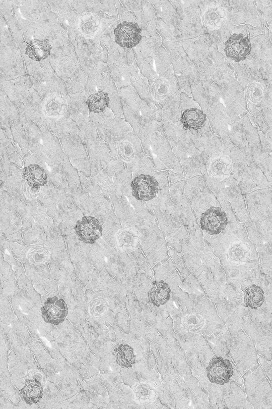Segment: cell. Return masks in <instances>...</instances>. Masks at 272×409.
Wrapping results in <instances>:
<instances>
[{"instance_id":"277c9868","label":"cell","mask_w":272,"mask_h":409,"mask_svg":"<svg viewBox=\"0 0 272 409\" xmlns=\"http://www.w3.org/2000/svg\"><path fill=\"white\" fill-rule=\"evenodd\" d=\"M141 32L137 23L122 22L114 29L115 42L122 47H134L142 39Z\"/></svg>"},{"instance_id":"4fadbf2b","label":"cell","mask_w":272,"mask_h":409,"mask_svg":"<svg viewBox=\"0 0 272 409\" xmlns=\"http://www.w3.org/2000/svg\"><path fill=\"white\" fill-rule=\"evenodd\" d=\"M245 291L244 302L246 306L256 310L263 304L265 297L264 291L260 286L253 284L246 288Z\"/></svg>"},{"instance_id":"7c38bea8","label":"cell","mask_w":272,"mask_h":409,"mask_svg":"<svg viewBox=\"0 0 272 409\" xmlns=\"http://www.w3.org/2000/svg\"><path fill=\"white\" fill-rule=\"evenodd\" d=\"M43 388L36 380H28L21 391L23 399L26 403L32 404L37 403L42 397Z\"/></svg>"},{"instance_id":"5b68a950","label":"cell","mask_w":272,"mask_h":409,"mask_svg":"<svg viewBox=\"0 0 272 409\" xmlns=\"http://www.w3.org/2000/svg\"><path fill=\"white\" fill-rule=\"evenodd\" d=\"M76 233L80 241L86 244H93L102 236V228L98 219L85 216L77 221L75 227Z\"/></svg>"},{"instance_id":"3957f363","label":"cell","mask_w":272,"mask_h":409,"mask_svg":"<svg viewBox=\"0 0 272 409\" xmlns=\"http://www.w3.org/2000/svg\"><path fill=\"white\" fill-rule=\"evenodd\" d=\"M132 195L138 200L148 201L153 199L158 191V183L154 177L141 174L131 182Z\"/></svg>"},{"instance_id":"6da1fadb","label":"cell","mask_w":272,"mask_h":409,"mask_svg":"<svg viewBox=\"0 0 272 409\" xmlns=\"http://www.w3.org/2000/svg\"><path fill=\"white\" fill-rule=\"evenodd\" d=\"M233 374V368L230 361L222 357H214L207 368V375L212 383L223 385L228 383Z\"/></svg>"},{"instance_id":"7a4b0ae2","label":"cell","mask_w":272,"mask_h":409,"mask_svg":"<svg viewBox=\"0 0 272 409\" xmlns=\"http://www.w3.org/2000/svg\"><path fill=\"white\" fill-rule=\"evenodd\" d=\"M227 223V215L219 207H211L200 217L201 228L211 235L221 233L226 228Z\"/></svg>"},{"instance_id":"30bf717a","label":"cell","mask_w":272,"mask_h":409,"mask_svg":"<svg viewBox=\"0 0 272 409\" xmlns=\"http://www.w3.org/2000/svg\"><path fill=\"white\" fill-rule=\"evenodd\" d=\"M206 115L200 110L191 108L184 111L181 116V122L186 129H200L205 124Z\"/></svg>"},{"instance_id":"52a82bcc","label":"cell","mask_w":272,"mask_h":409,"mask_svg":"<svg viewBox=\"0 0 272 409\" xmlns=\"http://www.w3.org/2000/svg\"><path fill=\"white\" fill-rule=\"evenodd\" d=\"M225 51L227 57L235 61L244 60L250 52L249 40L242 34H234L226 42Z\"/></svg>"},{"instance_id":"5bb4252c","label":"cell","mask_w":272,"mask_h":409,"mask_svg":"<svg viewBox=\"0 0 272 409\" xmlns=\"http://www.w3.org/2000/svg\"><path fill=\"white\" fill-rule=\"evenodd\" d=\"M109 98L106 92H99L91 95L86 101L90 112L101 113L108 107Z\"/></svg>"},{"instance_id":"8fae6325","label":"cell","mask_w":272,"mask_h":409,"mask_svg":"<svg viewBox=\"0 0 272 409\" xmlns=\"http://www.w3.org/2000/svg\"><path fill=\"white\" fill-rule=\"evenodd\" d=\"M51 48L47 40H40L35 39L28 42L25 54L30 58L36 61H40L49 56Z\"/></svg>"},{"instance_id":"9a60e30c","label":"cell","mask_w":272,"mask_h":409,"mask_svg":"<svg viewBox=\"0 0 272 409\" xmlns=\"http://www.w3.org/2000/svg\"><path fill=\"white\" fill-rule=\"evenodd\" d=\"M134 355L131 347L127 345H120L116 352L117 363L123 367H130L134 363Z\"/></svg>"},{"instance_id":"8992f818","label":"cell","mask_w":272,"mask_h":409,"mask_svg":"<svg viewBox=\"0 0 272 409\" xmlns=\"http://www.w3.org/2000/svg\"><path fill=\"white\" fill-rule=\"evenodd\" d=\"M41 313L45 322L57 325L64 320L67 314V307L62 299L49 297L44 302Z\"/></svg>"},{"instance_id":"ba28073f","label":"cell","mask_w":272,"mask_h":409,"mask_svg":"<svg viewBox=\"0 0 272 409\" xmlns=\"http://www.w3.org/2000/svg\"><path fill=\"white\" fill-rule=\"evenodd\" d=\"M23 177L32 187L38 188L47 183V174L38 164H33L24 168Z\"/></svg>"},{"instance_id":"9c48e42d","label":"cell","mask_w":272,"mask_h":409,"mask_svg":"<svg viewBox=\"0 0 272 409\" xmlns=\"http://www.w3.org/2000/svg\"><path fill=\"white\" fill-rule=\"evenodd\" d=\"M171 289L169 285L163 280L153 283V286L148 292L149 301L154 305L159 306L165 304L169 299Z\"/></svg>"}]
</instances>
